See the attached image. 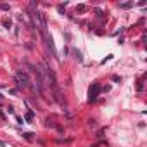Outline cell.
Listing matches in <instances>:
<instances>
[{
  "label": "cell",
  "mask_w": 147,
  "mask_h": 147,
  "mask_svg": "<svg viewBox=\"0 0 147 147\" xmlns=\"http://www.w3.org/2000/svg\"><path fill=\"white\" fill-rule=\"evenodd\" d=\"M54 97H55V100H57L61 106H64V99H62V94H61L59 88H54Z\"/></svg>",
  "instance_id": "obj_4"
},
{
  "label": "cell",
  "mask_w": 147,
  "mask_h": 147,
  "mask_svg": "<svg viewBox=\"0 0 147 147\" xmlns=\"http://www.w3.org/2000/svg\"><path fill=\"white\" fill-rule=\"evenodd\" d=\"M33 118H35V112H33V111L26 112V119H28V121H33Z\"/></svg>",
  "instance_id": "obj_7"
},
{
  "label": "cell",
  "mask_w": 147,
  "mask_h": 147,
  "mask_svg": "<svg viewBox=\"0 0 147 147\" xmlns=\"http://www.w3.org/2000/svg\"><path fill=\"white\" fill-rule=\"evenodd\" d=\"M95 12H97V16H99V17H104V12H102V10H99V9H97Z\"/></svg>",
  "instance_id": "obj_11"
},
{
  "label": "cell",
  "mask_w": 147,
  "mask_h": 147,
  "mask_svg": "<svg viewBox=\"0 0 147 147\" xmlns=\"http://www.w3.org/2000/svg\"><path fill=\"white\" fill-rule=\"evenodd\" d=\"M23 137H24V139H28V140H31V139L35 137V133H31V132H24V133H23Z\"/></svg>",
  "instance_id": "obj_6"
},
{
  "label": "cell",
  "mask_w": 147,
  "mask_h": 147,
  "mask_svg": "<svg viewBox=\"0 0 147 147\" xmlns=\"http://www.w3.org/2000/svg\"><path fill=\"white\" fill-rule=\"evenodd\" d=\"M2 24H3V26H5L7 30L10 28V21H9V19H3V21H2Z\"/></svg>",
  "instance_id": "obj_8"
},
{
  "label": "cell",
  "mask_w": 147,
  "mask_h": 147,
  "mask_svg": "<svg viewBox=\"0 0 147 147\" xmlns=\"http://www.w3.org/2000/svg\"><path fill=\"white\" fill-rule=\"evenodd\" d=\"M133 7V2H125V3H119V9H130Z\"/></svg>",
  "instance_id": "obj_5"
},
{
  "label": "cell",
  "mask_w": 147,
  "mask_h": 147,
  "mask_svg": "<svg viewBox=\"0 0 147 147\" xmlns=\"http://www.w3.org/2000/svg\"><path fill=\"white\" fill-rule=\"evenodd\" d=\"M85 9H87V7H85V5H83V3H80V5H78V7H76V10H78V12H83V10H85Z\"/></svg>",
  "instance_id": "obj_9"
},
{
  "label": "cell",
  "mask_w": 147,
  "mask_h": 147,
  "mask_svg": "<svg viewBox=\"0 0 147 147\" xmlns=\"http://www.w3.org/2000/svg\"><path fill=\"white\" fill-rule=\"evenodd\" d=\"M40 33H42V37H43V40H45L47 47L50 49L52 55H54V57L57 59V50H55V45H54V40H52V37L49 35V30H40Z\"/></svg>",
  "instance_id": "obj_1"
},
{
  "label": "cell",
  "mask_w": 147,
  "mask_h": 147,
  "mask_svg": "<svg viewBox=\"0 0 147 147\" xmlns=\"http://www.w3.org/2000/svg\"><path fill=\"white\" fill-rule=\"evenodd\" d=\"M0 9H2V10H9V9H10V7H9V5H7V3H2V5H0Z\"/></svg>",
  "instance_id": "obj_10"
},
{
  "label": "cell",
  "mask_w": 147,
  "mask_h": 147,
  "mask_svg": "<svg viewBox=\"0 0 147 147\" xmlns=\"http://www.w3.org/2000/svg\"><path fill=\"white\" fill-rule=\"evenodd\" d=\"M16 83L19 88H24V87H30V78L24 71H17L16 73Z\"/></svg>",
  "instance_id": "obj_2"
},
{
  "label": "cell",
  "mask_w": 147,
  "mask_h": 147,
  "mask_svg": "<svg viewBox=\"0 0 147 147\" xmlns=\"http://www.w3.org/2000/svg\"><path fill=\"white\" fill-rule=\"evenodd\" d=\"M100 90H102V87L99 83H94L90 87V92H88V102H95L97 97H99V94H100Z\"/></svg>",
  "instance_id": "obj_3"
}]
</instances>
